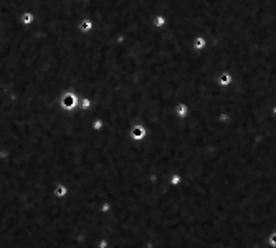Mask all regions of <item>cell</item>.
I'll return each mask as SVG.
<instances>
[{
	"label": "cell",
	"instance_id": "obj_1",
	"mask_svg": "<svg viewBox=\"0 0 276 248\" xmlns=\"http://www.w3.org/2000/svg\"><path fill=\"white\" fill-rule=\"evenodd\" d=\"M75 96H73V94H65V96H63V99H61V104H63V108H68V109H70V108H73V104H75Z\"/></svg>",
	"mask_w": 276,
	"mask_h": 248
},
{
	"label": "cell",
	"instance_id": "obj_2",
	"mask_svg": "<svg viewBox=\"0 0 276 248\" xmlns=\"http://www.w3.org/2000/svg\"><path fill=\"white\" fill-rule=\"evenodd\" d=\"M177 114H179L180 118H184L185 114H187V108H185V104H179V106H177Z\"/></svg>",
	"mask_w": 276,
	"mask_h": 248
},
{
	"label": "cell",
	"instance_id": "obj_3",
	"mask_svg": "<svg viewBox=\"0 0 276 248\" xmlns=\"http://www.w3.org/2000/svg\"><path fill=\"white\" fill-rule=\"evenodd\" d=\"M91 27H93L91 20H84L83 23H81V30H83V32H88V30H91Z\"/></svg>",
	"mask_w": 276,
	"mask_h": 248
},
{
	"label": "cell",
	"instance_id": "obj_4",
	"mask_svg": "<svg viewBox=\"0 0 276 248\" xmlns=\"http://www.w3.org/2000/svg\"><path fill=\"white\" fill-rule=\"evenodd\" d=\"M165 23V17H155L154 18V25L155 27H162Z\"/></svg>",
	"mask_w": 276,
	"mask_h": 248
},
{
	"label": "cell",
	"instance_id": "obj_5",
	"mask_svg": "<svg viewBox=\"0 0 276 248\" xmlns=\"http://www.w3.org/2000/svg\"><path fill=\"white\" fill-rule=\"evenodd\" d=\"M22 22H23V23H32V22H33V17H32V13H25V15L22 17Z\"/></svg>",
	"mask_w": 276,
	"mask_h": 248
},
{
	"label": "cell",
	"instance_id": "obj_6",
	"mask_svg": "<svg viewBox=\"0 0 276 248\" xmlns=\"http://www.w3.org/2000/svg\"><path fill=\"white\" fill-rule=\"evenodd\" d=\"M193 46H195V48H198V50H200V48H203V46H205V40H203V38H197L195 45H193Z\"/></svg>",
	"mask_w": 276,
	"mask_h": 248
},
{
	"label": "cell",
	"instance_id": "obj_7",
	"mask_svg": "<svg viewBox=\"0 0 276 248\" xmlns=\"http://www.w3.org/2000/svg\"><path fill=\"white\" fill-rule=\"evenodd\" d=\"M220 83H222V84L230 83V75H222V76H220Z\"/></svg>",
	"mask_w": 276,
	"mask_h": 248
}]
</instances>
